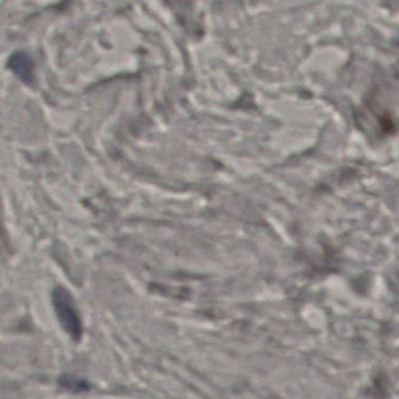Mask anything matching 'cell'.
<instances>
[{
	"mask_svg": "<svg viewBox=\"0 0 399 399\" xmlns=\"http://www.w3.org/2000/svg\"><path fill=\"white\" fill-rule=\"evenodd\" d=\"M52 299L61 326L72 340L79 341L82 336V322L72 295L64 287H57L53 291Z\"/></svg>",
	"mask_w": 399,
	"mask_h": 399,
	"instance_id": "obj_1",
	"label": "cell"
},
{
	"mask_svg": "<svg viewBox=\"0 0 399 399\" xmlns=\"http://www.w3.org/2000/svg\"><path fill=\"white\" fill-rule=\"evenodd\" d=\"M8 67L26 84H30L35 81L33 62L26 53L13 54L8 60Z\"/></svg>",
	"mask_w": 399,
	"mask_h": 399,
	"instance_id": "obj_2",
	"label": "cell"
},
{
	"mask_svg": "<svg viewBox=\"0 0 399 399\" xmlns=\"http://www.w3.org/2000/svg\"><path fill=\"white\" fill-rule=\"evenodd\" d=\"M61 385L66 388L72 389V390H84L86 383L83 380H76L75 377L64 376L60 380Z\"/></svg>",
	"mask_w": 399,
	"mask_h": 399,
	"instance_id": "obj_3",
	"label": "cell"
}]
</instances>
